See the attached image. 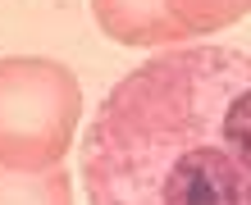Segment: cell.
<instances>
[{
    "label": "cell",
    "mask_w": 251,
    "mask_h": 205,
    "mask_svg": "<svg viewBox=\"0 0 251 205\" xmlns=\"http://www.w3.org/2000/svg\"><path fill=\"white\" fill-rule=\"evenodd\" d=\"M247 9H251V0H165V14H169V23H174L178 37L224 27L233 19H242Z\"/></svg>",
    "instance_id": "5"
},
{
    "label": "cell",
    "mask_w": 251,
    "mask_h": 205,
    "mask_svg": "<svg viewBox=\"0 0 251 205\" xmlns=\"http://www.w3.org/2000/svg\"><path fill=\"white\" fill-rule=\"evenodd\" d=\"M0 205H73L69 201V173L55 169H5L0 164Z\"/></svg>",
    "instance_id": "4"
},
{
    "label": "cell",
    "mask_w": 251,
    "mask_h": 205,
    "mask_svg": "<svg viewBox=\"0 0 251 205\" xmlns=\"http://www.w3.org/2000/svg\"><path fill=\"white\" fill-rule=\"evenodd\" d=\"M92 205H251V55L187 46L110 87L82 151Z\"/></svg>",
    "instance_id": "1"
},
{
    "label": "cell",
    "mask_w": 251,
    "mask_h": 205,
    "mask_svg": "<svg viewBox=\"0 0 251 205\" xmlns=\"http://www.w3.org/2000/svg\"><path fill=\"white\" fill-rule=\"evenodd\" d=\"M100 27L114 41H128V46H155V41H174L165 0H92Z\"/></svg>",
    "instance_id": "3"
},
{
    "label": "cell",
    "mask_w": 251,
    "mask_h": 205,
    "mask_svg": "<svg viewBox=\"0 0 251 205\" xmlns=\"http://www.w3.org/2000/svg\"><path fill=\"white\" fill-rule=\"evenodd\" d=\"M78 82L50 60H0V164L55 169L78 128Z\"/></svg>",
    "instance_id": "2"
}]
</instances>
